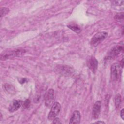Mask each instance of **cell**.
Returning a JSON list of instances; mask_svg holds the SVG:
<instances>
[{
	"label": "cell",
	"instance_id": "3957f363",
	"mask_svg": "<svg viewBox=\"0 0 124 124\" xmlns=\"http://www.w3.org/2000/svg\"><path fill=\"white\" fill-rule=\"evenodd\" d=\"M61 109V105L58 102H54L51 108L49 113L48 115V119L53 120L59 114Z\"/></svg>",
	"mask_w": 124,
	"mask_h": 124
},
{
	"label": "cell",
	"instance_id": "9a60e30c",
	"mask_svg": "<svg viewBox=\"0 0 124 124\" xmlns=\"http://www.w3.org/2000/svg\"><path fill=\"white\" fill-rule=\"evenodd\" d=\"M68 27L77 33H79L81 31L80 28L76 25H70L68 26Z\"/></svg>",
	"mask_w": 124,
	"mask_h": 124
},
{
	"label": "cell",
	"instance_id": "277c9868",
	"mask_svg": "<svg viewBox=\"0 0 124 124\" xmlns=\"http://www.w3.org/2000/svg\"><path fill=\"white\" fill-rule=\"evenodd\" d=\"M111 78L112 80H117L120 75V66L117 63L113 64L111 66Z\"/></svg>",
	"mask_w": 124,
	"mask_h": 124
},
{
	"label": "cell",
	"instance_id": "30bf717a",
	"mask_svg": "<svg viewBox=\"0 0 124 124\" xmlns=\"http://www.w3.org/2000/svg\"><path fill=\"white\" fill-rule=\"evenodd\" d=\"M21 101L18 100H14L9 105L8 108L9 111L10 112H13L17 110L21 106Z\"/></svg>",
	"mask_w": 124,
	"mask_h": 124
},
{
	"label": "cell",
	"instance_id": "4fadbf2b",
	"mask_svg": "<svg viewBox=\"0 0 124 124\" xmlns=\"http://www.w3.org/2000/svg\"><path fill=\"white\" fill-rule=\"evenodd\" d=\"M121 102H122L121 96L120 94H117L115 97V105L116 108H118L120 107Z\"/></svg>",
	"mask_w": 124,
	"mask_h": 124
},
{
	"label": "cell",
	"instance_id": "e0dca14e",
	"mask_svg": "<svg viewBox=\"0 0 124 124\" xmlns=\"http://www.w3.org/2000/svg\"><path fill=\"white\" fill-rule=\"evenodd\" d=\"M30 101L29 99H27L26 100L24 103H23V106H24V107H25V108H28L29 106H30Z\"/></svg>",
	"mask_w": 124,
	"mask_h": 124
},
{
	"label": "cell",
	"instance_id": "d6986e66",
	"mask_svg": "<svg viewBox=\"0 0 124 124\" xmlns=\"http://www.w3.org/2000/svg\"><path fill=\"white\" fill-rule=\"evenodd\" d=\"M120 116H121V118L122 119V120H124V108H123L121 110V112H120Z\"/></svg>",
	"mask_w": 124,
	"mask_h": 124
},
{
	"label": "cell",
	"instance_id": "6da1fadb",
	"mask_svg": "<svg viewBox=\"0 0 124 124\" xmlns=\"http://www.w3.org/2000/svg\"><path fill=\"white\" fill-rule=\"evenodd\" d=\"M26 52V50L24 49H16L11 50L3 51L0 56L1 60L11 59L15 57H20L24 55Z\"/></svg>",
	"mask_w": 124,
	"mask_h": 124
},
{
	"label": "cell",
	"instance_id": "5b68a950",
	"mask_svg": "<svg viewBox=\"0 0 124 124\" xmlns=\"http://www.w3.org/2000/svg\"><path fill=\"white\" fill-rule=\"evenodd\" d=\"M123 50V46H116L112 47L108 53L107 57L108 59L112 58L117 56Z\"/></svg>",
	"mask_w": 124,
	"mask_h": 124
},
{
	"label": "cell",
	"instance_id": "5bb4252c",
	"mask_svg": "<svg viewBox=\"0 0 124 124\" xmlns=\"http://www.w3.org/2000/svg\"><path fill=\"white\" fill-rule=\"evenodd\" d=\"M9 12V8L7 7H1L0 9V17H2L7 15Z\"/></svg>",
	"mask_w": 124,
	"mask_h": 124
},
{
	"label": "cell",
	"instance_id": "7c38bea8",
	"mask_svg": "<svg viewBox=\"0 0 124 124\" xmlns=\"http://www.w3.org/2000/svg\"><path fill=\"white\" fill-rule=\"evenodd\" d=\"M4 87L5 91H6L7 93H13L15 92V89L14 87L11 84L6 83L4 84Z\"/></svg>",
	"mask_w": 124,
	"mask_h": 124
},
{
	"label": "cell",
	"instance_id": "9c48e42d",
	"mask_svg": "<svg viewBox=\"0 0 124 124\" xmlns=\"http://www.w3.org/2000/svg\"><path fill=\"white\" fill-rule=\"evenodd\" d=\"M80 113L79 111L78 110H75L74 111L73 115H72L69 124H78L80 123Z\"/></svg>",
	"mask_w": 124,
	"mask_h": 124
},
{
	"label": "cell",
	"instance_id": "ffe728a7",
	"mask_svg": "<svg viewBox=\"0 0 124 124\" xmlns=\"http://www.w3.org/2000/svg\"><path fill=\"white\" fill-rule=\"evenodd\" d=\"M95 124H105V122H102V121H97L94 123Z\"/></svg>",
	"mask_w": 124,
	"mask_h": 124
},
{
	"label": "cell",
	"instance_id": "ac0fdd59",
	"mask_svg": "<svg viewBox=\"0 0 124 124\" xmlns=\"http://www.w3.org/2000/svg\"><path fill=\"white\" fill-rule=\"evenodd\" d=\"M53 124H61L62 123L61 122L60 119L59 118H55L53 120V122H52Z\"/></svg>",
	"mask_w": 124,
	"mask_h": 124
},
{
	"label": "cell",
	"instance_id": "52a82bcc",
	"mask_svg": "<svg viewBox=\"0 0 124 124\" xmlns=\"http://www.w3.org/2000/svg\"><path fill=\"white\" fill-rule=\"evenodd\" d=\"M87 66L93 73H95L97 69V60L93 56L90 57L87 61Z\"/></svg>",
	"mask_w": 124,
	"mask_h": 124
},
{
	"label": "cell",
	"instance_id": "8992f818",
	"mask_svg": "<svg viewBox=\"0 0 124 124\" xmlns=\"http://www.w3.org/2000/svg\"><path fill=\"white\" fill-rule=\"evenodd\" d=\"M54 99V91L52 89H50L46 93L45 96V100L46 105L47 106H50Z\"/></svg>",
	"mask_w": 124,
	"mask_h": 124
},
{
	"label": "cell",
	"instance_id": "8fae6325",
	"mask_svg": "<svg viewBox=\"0 0 124 124\" xmlns=\"http://www.w3.org/2000/svg\"><path fill=\"white\" fill-rule=\"evenodd\" d=\"M57 70L59 71L61 74L65 75H70L72 73V70L71 69L70 67L66 66L60 67L57 69Z\"/></svg>",
	"mask_w": 124,
	"mask_h": 124
},
{
	"label": "cell",
	"instance_id": "2e32d148",
	"mask_svg": "<svg viewBox=\"0 0 124 124\" xmlns=\"http://www.w3.org/2000/svg\"><path fill=\"white\" fill-rule=\"evenodd\" d=\"M114 18L115 20L118 21H120L121 20H123L124 19V13H117L114 16Z\"/></svg>",
	"mask_w": 124,
	"mask_h": 124
},
{
	"label": "cell",
	"instance_id": "7a4b0ae2",
	"mask_svg": "<svg viewBox=\"0 0 124 124\" xmlns=\"http://www.w3.org/2000/svg\"><path fill=\"white\" fill-rule=\"evenodd\" d=\"M108 36L106 31H101L96 33L91 39L90 44L93 47H95L102 42Z\"/></svg>",
	"mask_w": 124,
	"mask_h": 124
},
{
	"label": "cell",
	"instance_id": "ba28073f",
	"mask_svg": "<svg viewBox=\"0 0 124 124\" xmlns=\"http://www.w3.org/2000/svg\"><path fill=\"white\" fill-rule=\"evenodd\" d=\"M101 106L102 103L100 101L98 100L95 102L92 111V116L94 119H96L98 118L100 113Z\"/></svg>",
	"mask_w": 124,
	"mask_h": 124
}]
</instances>
